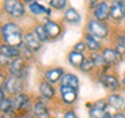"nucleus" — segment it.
Instances as JSON below:
<instances>
[{"mask_svg": "<svg viewBox=\"0 0 125 118\" xmlns=\"http://www.w3.org/2000/svg\"><path fill=\"white\" fill-rule=\"evenodd\" d=\"M124 24H125V12H124Z\"/></svg>", "mask_w": 125, "mask_h": 118, "instance_id": "a19ab883", "label": "nucleus"}, {"mask_svg": "<svg viewBox=\"0 0 125 118\" xmlns=\"http://www.w3.org/2000/svg\"><path fill=\"white\" fill-rule=\"evenodd\" d=\"M83 41L85 43V45H87L88 51H90V53L100 52L103 48V45L101 44V42L98 40V39L95 38L94 36H92V35L89 34V33H84Z\"/></svg>", "mask_w": 125, "mask_h": 118, "instance_id": "ddd939ff", "label": "nucleus"}, {"mask_svg": "<svg viewBox=\"0 0 125 118\" xmlns=\"http://www.w3.org/2000/svg\"><path fill=\"white\" fill-rule=\"evenodd\" d=\"M124 73H125V72H124Z\"/></svg>", "mask_w": 125, "mask_h": 118, "instance_id": "a18cd8bd", "label": "nucleus"}, {"mask_svg": "<svg viewBox=\"0 0 125 118\" xmlns=\"http://www.w3.org/2000/svg\"><path fill=\"white\" fill-rule=\"evenodd\" d=\"M108 107L115 111H124L125 110V96L118 92H111L105 98Z\"/></svg>", "mask_w": 125, "mask_h": 118, "instance_id": "1a4fd4ad", "label": "nucleus"}, {"mask_svg": "<svg viewBox=\"0 0 125 118\" xmlns=\"http://www.w3.org/2000/svg\"><path fill=\"white\" fill-rule=\"evenodd\" d=\"M24 44L28 47L31 51L34 52L41 48L42 42L39 40V38L34 33H27L24 36Z\"/></svg>", "mask_w": 125, "mask_h": 118, "instance_id": "dca6fc26", "label": "nucleus"}, {"mask_svg": "<svg viewBox=\"0 0 125 118\" xmlns=\"http://www.w3.org/2000/svg\"><path fill=\"white\" fill-rule=\"evenodd\" d=\"M1 35L5 44H9L14 47H20L23 44V35L22 30L16 23L10 22L2 26Z\"/></svg>", "mask_w": 125, "mask_h": 118, "instance_id": "f257e3e1", "label": "nucleus"}, {"mask_svg": "<svg viewBox=\"0 0 125 118\" xmlns=\"http://www.w3.org/2000/svg\"><path fill=\"white\" fill-rule=\"evenodd\" d=\"M109 6H111L109 20L114 23H117V24L124 23L125 3L123 0H112L109 3Z\"/></svg>", "mask_w": 125, "mask_h": 118, "instance_id": "39448f33", "label": "nucleus"}, {"mask_svg": "<svg viewBox=\"0 0 125 118\" xmlns=\"http://www.w3.org/2000/svg\"><path fill=\"white\" fill-rule=\"evenodd\" d=\"M3 10L13 18H20L25 13V6L21 0H4Z\"/></svg>", "mask_w": 125, "mask_h": 118, "instance_id": "423d86ee", "label": "nucleus"}, {"mask_svg": "<svg viewBox=\"0 0 125 118\" xmlns=\"http://www.w3.org/2000/svg\"><path fill=\"white\" fill-rule=\"evenodd\" d=\"M87 33L91 34L98 40H105L112 35V29L107 22L99 21L92 18L88 21Z\"/></svg>", "mask_w": 125, "mask_h": 118, "instance_id": "f03ea898", "label": "nucleus"}, {"mask_svg": "<svg viewBox=\"0 0 125 118\" xmlns=\"http://www.w3.org/2000/svg\"><path fill=\"white\" fill-rule=\"evenodd\" d=\"M65 20L70 24H79L81 21V16L78 12L74 9V7H69V9L65 12L64 15Z\"/></svg>", "mask_w": 125, "mask_h": 118, "instance_id": "6ab92c4d", "label": "nucleus"}, {"mask_svg": "<svg viewBox=\"0 0 125 118\" xmlns=\"http://www.w3.org/2000/svg\"><path fill=\"white\" fill-rule=\"evenodd\" d=\"M5 83H6V80H5L4 75L0 74V87H1L2 89H4V87H5Z\"/></svg>", "mask_w": 125, "mask_h": 118, "instance_id": "f704fd0d", "label": "nucleus"}, {"mask_svg": "<svg viewBox=\"0 0 125 118\" xmlns=\"http://www.w3.org/2000/svg\"><path fill=\"white\" fill-rule=\"evenodd\" d=\"M13 105L15 110L23 111V110H26L28 108V106H30V98L24 93H19L15 95V98L13 99Z\"/></svg>", "mask_w": 125, "mask_h": 118, "instance_id": "4468645a", "label": "nucleus"}, {"mask_svg": "<svg viewBox=\"0 0 125 118\" xmlns=\"http://www.w3.org/2000/svg\"><path fill=\"white\" fill-rule=\"evenodd\" d=\"M62 86H68L74 89H79V78L73 73H64V75L61 78Z\"/></svg>", "mask_w": 125, "mask_h": 118, "instance_id": "a211bd4d", "label": "nucleus"}, {"mask_svg": "<svg viewBox=\"0 0 125 118\" xmlns=\"http://www.w3.org/2000/svg\"><path fill=\"white\" fill-rule=\"evenodd\" d=\"M45 30L47 33V36L49 39H55L61 35L62 33V28L61 26L57 24L56 22L51 21V20H47L46 23L44 24Z\"/></svg>", "mask_w": 125, "mask_h": 118, "instance_id": "f3484780", "label": "nucleus"}, {"mask_svg": "<svg viewBox=\"0 0 125 118\" xmlns=\"http://www.w3.org/2000/svg\"><path fill=\"white\" fill-rule=\"evenodd\" d=\"M121 85H122V89L125 90V73L121 77Z\"/></svg>", "mask_w": 125, "mask_h": 118, "instance_id": "e433bc0d", "label": "nucleus"}, {"mask_svg": "<svg viewBox=\"0 0 125 118\" xmlns=\"http://www.w3.org/2000/svg\"><path fill=\"white\" fill-rule=\"evenodd\" d=\"M13 60L14 59L0 53V66H10V63L13 62Z\"/></svg>", "mask_w": 125, "mask_h": 118, "instance_id": "7c9ffc66", "label": "nucleus"}, {"mask_svg": "<svg viewBox=\"0 0 125 118\" xmlns=\"http://www.w3.org/2000/svg\"><path fill=\"white\" fill-rule=\"evenodd\" d=\"M14 109V105H13V100L10 98L4 97L2 100H0V111L3 113H7L13 111Z\"/></svg>", "mask_w": 125, "mask_h": 118, "instance_id": "cd10ccee", "label": "nucleus"}, {"mask_svg": "<svg viewBox=\"0 0 125 118\" xmlns=\"http://www.w3.org/2000/svg\"><path fill=\"white\" fill-rule=\"evenodd\" d=\"M33 112H34V114H36V116L38 118H50L48 109H47L45 104L42 103V101H40V100L34 104Z\"/></svg>", "mask_w": 125, "mask_h": 118, "instance_id": "5701e85b", "label": "nucleus"}, {"mask_svg": "<svg viewBox=\"0 0 125 118\" xmlns=\"http://www.w3.org/2000/svg\"><path fill=\"white\" fill-rule=\"evenodd\" d=\"M23 1H25V2H28V3H31V2L36 1V0H23Z\"/></svg>", "mask_w": 125, "mask_h": 118, "instance_id": "ea45409f", "label": "nucleus"}, {"mask_svg": "<svg viewBox=\"0 0 125 118\" xmlns=\"http://www.w3.org/2000/svg\"><path fill=\"white\" fill-rule=\"evenodd\" d=\"M64 118H77V115L73 111H68L64 115Z\"/></svg>", "mask_w": 125, "mask_h": 118, "instance_id": "72a5a7b5", "label": "nucleus"}, {"mask_svg": "<svg viewBox=\"0 0 125 118\" xmlns=\"http://www.w3.org/2000/svg\"><path fill=\"white\" fill-rule=\"evenodd\" d=\"M40 92L47 99H51V98H53L54 95H55V90L47 82H42L40 84Z\"/></svg>", "mask_w": 125, "mask_h": 118, "instance_id": "393cba45", "label": "nucleus"}, {"mask_svg": "<svg viewBox=\"0 0 125 118\" xmlns=\"http://www.w3.org/2000/svg\"><path fill=\"white\" fill-rule=\"evenodd\" d=\"M29 11L32 13L33 15H42V14H47L49 15L50 14V10L45 7L43 4L39 3L37 1H33L29 3Z\"/></svg>", "mask_w": 125, "mask_h": 118, "instance_id": "a878e982", "label": "nucleus"}, {"mask_svg": "<svg viewBox=\"0 0 125 118\" xmlns=\"http://www.w3.org/2000/svg\"><path fill=\"white\" fill-rule=\"evenodd\" d=\"M9 71L10 73V75L19 77V78H23L26 75V67H25V63L23 58L21 57H17L15 58L13 62L10 63V65L9 66Z\"/></svg>", "mask_w": 125, "mask_h": 118, "instance_id": "9d476101", "label": "nucleus"}, {"mask_svg": "<svg viewBox=\"0 0 125 118\" xmlns=\"http://www.w3.org/2000/svg\"><path fill=\"white\" fill-rule=\"evenodd\" d=\"M73 50H74V51H77V52L84 53V52L88 50V48H87V45H85L84 41L81 40V41H79V42H77L76 44L73 46Z\"/></svg>", "mask_w": 125, "mask_h": 118, "instance_id": "c756f323", "label": "nucleus"}, {"mask_svg": "<svg viewBox=\"0 0 125 118\" xmlns=\"http://www.w3.org/2000/svg\"><path fill=\"white\" fill-rule=\"evenodd\" d=\"M0 53L4 54V56H7L11 59H15L20 56V50L17 49V47L10 46L9 44H2L0 45Z\"/></svg>", "mask_w": 125, "mask_h": 118, "instance_id": "b1692460", "label": "nucleus"}, {"mask_svg": "<svg viewBox=\"0 0 125 118\" xmlns=\"http://www.w3.org/2000/svg\"><path fill=\"white\" fill-rule=\"evenodd\" d=\"M78 90L74 89L72 87H68V86H62L60 87V93L62 96V99L65 104L67 105H73L77 100L78 97Z\"/></svg>", "mask_w": 125, "mask_h": 118, "instance_id": "f8f14e48", "label": "nucleus"}, {"mask_svg": "<svg viewBox=\"0 0 125 118\" xmlns=\"http://www.w3.org/2000/svg\"><path fill=\"white\" fill-rule=\"evenodd\" d=\"M79 70L83 73H92L93 71L96 70V65H95V63H94V60L92 59L91 56L84 57V60L81 63Z\"/></svg>", "mask_w": 125, "mask_h": 118, "instance_id": "4be33fe9", "label": "nucleus"}, {"mask_svg": "<svg viewBox=\"0 0 125 118\" xmlns=\"http://www.w3.org/2000/svg\"><path fill=\"white\" fill-rule=\"evenodd\" d=\"M4 97H5V96H4V92H3V89L0 87V100H2Z\"/></svg>", "mask_w": 125, "mask_h": 118, "instance_id": "4c0bfd02", "label": "nucleus"}, {"mask_svg": "<svg viewBox=\"0 0 125 118\" xmlns=\"http://www.w3.org/2000/svg\"><path fill=\"white\" fill-rule=\"evenodd\" d=\"M2 118H15V114L13 112H7V113H4L3 114V116Z\"/></svg>", "mask_w": 125, "mask_h": 118, "instance_id": "c9c22d12", "label": "nucleus"}, {"mask_svg": "<svg viewBox=\"0 0 125 118\" xmlns=\"http://www.w3.org/2000/svg\"><path fill=\"white\" fill-rule=\"evenodd\" d=\"M98 82L109 92H119L123 90L121 80L116 73L106 72L98 74Z\"/></svg>", "mask_w": 125, "mask_h": 118, "instance_id": "7ed1b4c3", "label": "nucleus"}, {"mask_svg": "<svg viewBox=\"0 0 125 118\" xmlns=\"http://www.w3.org/2000/svg\"><path fill=\"white\" fill-rule=\"evenodd\" d=\"M49 4L51 7L58 11H62L66 9V6L68 4V0H50Z\"/></svg>", "mask_w": 125, "mask_h": 118, "instance_id": "c85d7f7f", "label": "nucleus"}, {"mask_svg": "<svg viewBox=\"0 0 125 118\" xmlns=\"http://www.w3.org/2000/svg\"><path fill=\"white\" fill-rule=\"evenodd\" d=\"M64 69L61 68V67H58V68H54V69H50L48 71H46L45 73V77L47 81H49L50 83H52V84H55L57 81H60L62 76L64 75Z\"/></svg>", "mask_w": 125, "mask_h": 118, "instance_id": "412c9836", "label": "nucleus"}, {"mask_svg": "<svg viewBox=\"0 0 125 118\" xmlns=\"http://www.w3.org/2000/svg\"><path fill=\"white\" fill-rule=\"evenodd\" d=\"M111 118H125V112L124 111H115L112 113Z\"/></svg>", "mask_w": 125, "mask_h": 118, "instance_id": "473e14b6", "label": "nucleus"}, {"mask_svg": "<svg viewBox=\"0 0 125 118\" xmlns=\"http://www.w3.org/2000/svg\"><path fill=\"white\" fill-rule=\"evenodd\" d=\"M124 112H125V110H124Z\"/></svg>", "mask_w": 125, "mask_h": 118, "instance_id": "c03bdc74", "label": "nucleus"}, {"mask_svg": "<svg viewBox=\"0 0 125 118\" xmlns=\"http://www.w3.org/2000/svg\"><path fill=\"white\" fill-rule=\"evenodd\" d=\"M113 46L116 48L117 51L125 58V30L119 29L118 33L115 34Z\"/></svg>", "mask_w": 125, "mask_h": 118, "instance_id": "2eb2a0df", "label": "nucleus"}, {"mask_svg": "<svg viewBox=\"0 0 125 118\" xmlns=\"http://www.w3.org/2000/svg\"><path fill=\"white\" fill-rule=\"evenodd\" d=\"M98 2H99V0H87V3H88V7H89V10L92 12V11L96 7V5L98 4Z\"/></svg>", "mask_w": 125, "mask_h": 118, "instance_id": "2f4dec72", "label": "nucleus"}, {"mask_svg": "<svg viewBox=\"0 0 125 118\" xmlns=\"http://www.w3.org/2000/svg\"><path fill=\"white\" fill-rule=\"evenodd\" d=\"M109 13H111V6L108 1H99L96 7L92 11V16L96 20L108 22Z\"/></svg>", "mask_w": 125, "mask_h": 118, "instance_id": "0eeeda50", "label": "nucleus"}, {"mask_svg": "<svg viewBox=\"0 0 125 118\" xmlns=\"http://www.w3.org/2000/svg\"><path fill=\"white\" fill-rule=\"evenodd\" d=\"M100 52L104 58L105 62L107 63V65L111 66L113 69L119 66L124 59V57L117 51L114 46H104Z\"/></svg>", "mask_w": 125, "mask_h": 118, "instance_id": "20e7f679", "label": "nucleus"}, {"mask_svg": "<svg viewBox=\"0 0 125 118\" xmlns=\"http://www.w3.org/2000/svg\"><path fill=\"white\" fill-rule=\"evenodd\" d=\"M84 57L85 56L83 53L72 50V51L69 52V54H68V62L72 67H74V68H76V69H79L81 63L84 60Z\"/></svg>", "mask_w": 125, "mask_h": 118, "instance_id": "aec40b11", "label": "nucleus"}, {"mask_svg": "<svg viewBox=\"0 0 125 118\" xmlns=\"http://www.w3.org/2000/svg\"><path fill=\"white\" fill-rule=\"evenodd\" d=\"M111 116H112V113L109 112V111H107V112L105 113L104 115H103L102 117H101V118H111Z\"/></svg>", "mask_w": 125, "mask_h": 118, "instance_id": "58836bf2", "label": "nucleus"}, {"mask_svg": "<svg viewBox=\"0 0 125 118\" xmlns=\"http://www.w3.org/2000/svg\"><path fill=\"white\" fill-rule=\"evenodd\" d=\"M108 104L106 99H98L94 101L92 106L89 108L90 118H101L108 111Z\"/></svg>", "mask_w": 125, "mask_h": 118, "instance_id": "6e6552de", "label": "nucleus"}, {"mask_svg": "<svg viewBox=\"0 0 125 118\" xmlns=\"http://www.w3.org/2000/svg\"><path fill=\"white\" fill-rule=\"evenodd\" d=\"M123 1H124V3H125V0H123Z\"/></svg>", "mask_w": 125, "mask_h": 118, "instance_id": "37998d69", "label": "nucleus"}, {"mask_svg": "<svg viewBox=\"0 0 125 118\" xmlns=\"http://www.w3.org/2000/svg\"><path fill=\"white\" fill-rule=\"evenodd\" d=\"M4 90L6 92H9L10 94H13V95H17L19 93H22V91H23L22 78L10 75L6 80Z\"/></svg>", "mask_w": 125, "mask_h": 118, "instance_id": "9b49d317", "label": "nucleus"}, {"mask_svg": "<svg viewBox=\"0 0 125 118\" xmlns=\"http://www.w3.org/2000/svg\"><path fill=\"white\" fill-rule=\"evenodd\" d=\"M34 34L37 35V37L39 38V40H40L42 43L49 40L48 36H47V33L45 30L44 25H40V24L36 25V27H34Z\"/></svg>", "mask_w": 125, "mask_h": 118, "instance_id": "bb28decb", "label": "nucleus"}, {"mask_svg": "<svg viewBox=\"0 0 125 118\" xmlns=\"http://www.w3.org/2000/svg\"><path fill=\"white\" fill-rule=\"evenodd\" d=\"M100 1H108V0H100Z\"/></svg>", "mask_w": 125, "mask_h": 118, "instance_id": "79ce46f5", "label": "nucleus"}]
</instances>
